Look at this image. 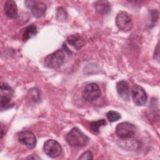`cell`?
<instances>
[{"instance_id":"3","label":"cell","mask_w":160,"mask_h":160,"mask_svg":"<svg viewBox=\"0 0 160 160\" xmlns=\"http://www.w3.org/2000/svg\"><path fill=\"white\" fill-rule=\"evenodd\" d=\"M65 54L63 51L59 49L48 55L44 59V64L46 67L56 69L60 67L64 62Z\"/></svg>"},{"instance_id":"4","label":"cell","mask_w":160,"mask_h":160,"mask_svg":"<svg viewBox=\"0 0 160 160\" xmlns=\"http://www.w3.org/2000/svg\"><path fill=\"white\" fill-rule=\"evenodd\" d=\"M136 131L135 126L128 122L119 123L116 128V133L121 139H128L132 137Z\"/></svg>"},{"instance_id":"15","label":"cell","mask_w":160,"mask_h":160,"mask_svg":"<svg viewBox=\"0 0 160 160\" xmlns=\"http://www.w3.org/2000/svg\"><path fill=\"white\" fill-rule=\"evenodd\" d=\"M37 33V28L36 26L34 24L29 25L27 26L22 34V40L24 41H26L28 39H31L33 36H34Z\"/></svg>"},{"instance_id":"1","label":"cell","mask_w":160,"mask_h":160,"mask_svg":"<svg viewBox=\"0 0 160 160\" xmlns=\"http://www.w3.org/2000/svg\"><path fill=\"white\" fill-rule=\"evenodd\" d=\"M66 139L72 147H83L89 141V138L78 128H73L67 134Z\"/></svg>"},{"instance_id":"2","label":"cell","mask_w":160,"mask_h":160,"mask_svg":"<svg viewBox=\"0 0 160 160\" xmlns=\"http://www.w3.org/2000/svg\"><path fill=\"white\" fill-rule=\"evenodd\" d=\"M12 96V89L8 84L2 83L0 89V105L1 111L9 109L13 106L11 102Z\"/></svg>"},{"instance_id":"10","label":"cell","mask_w":160,"mask_h":160,"mask_svg":"<svg viewBox=\"0 0 160 160\" xmlns=\"http://www.w3.org/2000/svg\"><path fill=\"white\" fill-rule=\"evenodd\" d=\"M18 141L29 149L34 148L36 144L35 135L30 131H21L18 135Z\"/></svg>"},{"instance_id":"9","label":"cell","mask_w":160,"mask_h":160,"mask_svg":"<svg viewBox=\"0 0 160 160\" xmlns=\"http://www.w3.org/2000/svg\"><path fill=\"white\" fill-rule=\"evenodd\" d=\"M131 96L134 104L137 106H143L148 99L144 89L138 84H134L131 90Z\"/></svg>"},{"instance_id":"16","label":"cell","mask_w":160,"mask_h":160,"mask_svg":"<svg viewBox=\"0 0 160 160\" xmlns=\"http://www.w3.org/2000/svg\"><path fill=\"white\" fill-rule=\"evenodd\" d=\"M106 124V122L104 119L96 121H92L89 123V128L94 133H98L99 132V128L105 126Z\"/></svg>"},{"instance_id":"11","label":"cell","mask_w":160,"mask_h":160,"mask_svg":"<svg viewBox=\"0 0 160 160\" xmlns=\"http://www.w3.org/2000/svg\"><path fill=\"white\" fill-rule=\"evenodd\" d=\"M116 89L119 96L125 101L129 99V88L128 82L125 80H121L117 82Z\"/></svg>"},{"instance_id":"8","label":"cell","mask_w":160,"mask_h":160,"mask_svg":"<svg viewBox=\"0 0 160 160\" xmlns=\"http://www.w3.org/2000/svg\"><path fill=\"white\" fill-rule=\"evenodd\" d=\"M45 153L49 157L55 158L58 157L62 152V148L59 143L54 139L47 140L43 146Z\"/></svg>"},{"instance_id":"17","label":"cell","mask_w":160,"mask_h":160,"mask_svg":"<svg viewBox=\"0 0 160 160\" xmlns=\"http://www.w3.org/2000/svg\"><path fill=\"white\" fill-rule=\"evenodd\" d=\"M106 117L110 122H115L121 118V114L114 111H110L106 113Z\"/></svg>"},{"instance_id":"18","label":"cell","mask_w":160,"mask_h":160,"mask_svg":"<svg viewBox=\"0 0 160 160\" xmlns=\"http://www.w3.org/2000/svg\"><path fill=\"white\" fill-rule=\"evenodd\" d=\"M92 154L90 151L83 152L79 158V159H92Z\"/></svg>"},{"instance_id":"5","label":"cell","mask_w":160,"mask_h":160,"mask_svg":"<svg viewBox=\"0 0 160 160\" xmlns=\"http://www.w3.org/2000/svg\"><path fill=\"white\" fill-rule=\"evenodd\" d=\"M116 24L120 30L123 31H131L133 27L131 16L125 11H121L117 14Z\"/></svg>"},{"instance_id":"13","label":"cell","mask_w":160,"mask_h":160,"mask_svg":"<svg viewBox=\"0 0 160 160\" xmlns=\"http://www.w3.org/2000/svg\"><path fill=\"white\" fill-rule=\"evenodd\" d=\"M67 42L76 49H80L84 45V40L79 34H71L67 38Z\"/></svg>"},{"instance_id":"12","label":"cell","mask_w":160,"mask_h":160,"mask_svg":"<svg viewBox=\"0 0 160 160\" xmlns=\"http://www.w3.org/2000/svg\"><path fill=\"white\" fill-rule=\"evenodd\" d=\"M4 11L6 16L9 18L15 19L18 16V7L16 2L12 0H8L6 1Z\"/></svg>"},{"instance_id":"6","label":"cell","mask_w":160,"mask_h":160,"mask_svg":"<svg viewBox=\"0 0 160 160\" xmlns=\"http://www.w3.org/2000/svg\"><path fill=\"white\" fill-rule=\"evenodd\" d=\"M25 6L29 9L33 16L39 18L44 15L46 10V5L42 1L36 0H28L24 1Z\"/></svg>"},{"instance_id":"14","label":"cell","mask_w":160,"mask_h":160,"mask_svg":"<svg viewBox=\"0 0 160 160\" xmlns=\"http://www.w3.org/2000/svg\"><path fill=\"white\" fill-rule=\"evenodd\" d=\"M96 11L101 14H106L110 12L111 5L107 1H97L94 3Z\"/></svg>"},{"instance_id":"7","label":"cell","mask_w":160,"mask_h":160,"mask_svg":"<svg viewBox=\"0 0 160 160\" xmlns=\"http://www.w3.org/2000/svg\"><path fill=\"white\" fill-rule=\"evenodd\" d=\"M100 95V89L98 85L94 82L88 84L82 91V98L88 102L96 101L99 98Z\"/></svg>"}]
</instances>
